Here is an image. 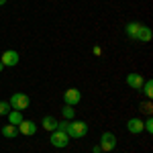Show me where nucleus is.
I'll use <instances>...</instances> for the list:
<instances>
[{"label": "nucleus", "mask_w": 153, "mask_h": 153, "mask_svg": "<svg viewBox=\"0 0 153 153\" xmlns=\"http://www.w3.org/2000/svg\"><path fill=\"white\" fill-rule=\"evenodd\" d=\"M100 153H108V151H100Z\"/></svg>", "instance_id": "5701e85b"}, {"label": "nucleus", "mask_w": 153, "mask_h": 153, "mask_svg": "<svg viewBox=\"0 0 153 153\" xmlns=\"http://www.w3.org/2000/svg\"><path fill=\"white\" fill-rule=\"evenodd\" d=\"M65 133H68L70 139H82L84 135L88 133V123H84V120H71V123H68Z\"/></svg>", "instance_id": "f257e3e1"}, {"label": "nucleus", "mask_w": 153, "mask_h": 153, "mask_svg": "<svg viewBox=\"0 0 153 153\" xmlns=\"http://www.w3.org/2000/svg\"><path fill=\"white\" fill-rule=\"evenodd\" d=\"M137 39H139V41H151V29L145 27V25H141V29H139V33H137Z\"/></svg>", "instance_id": "ddd939ff"}, {"label": "nucleus", "mask_w": 153, "mask_h": 153, "mask_svg": "<svg viewBox=\"0 0 153 153\" xmlns=\"http://www.w3.org/2000/svg\"><path fill=\"white\" fill-rule=\"evenodd\" d=\"M143 131H147V133H153V120H151V117L147 118V123H143Z\"/></svg>", "instance_id": "6ab92c4d"}, {"label": "nucleus", "mask_w": 153, "mask_h": 153, "mask_svg": "<svg viewBox=\"0 0 153 153\" xmlns=\"http://www.w3.org/2000/svg\"><path fill=\"white\" fill-rule=\"evenodd\" d=\"M16 129H19V133H23V135H27V137H31V135H35V133H37V125L33 123V120H25V118H23V123H21Z\"/></svg>", "instance_id": "6e6552de"}, {"label": "nucleus", "mask_w": 153, "mask_h": 153, "mask_svg": "<svg viewBox=\"0 0 153 153\" xmlns=\"http://www.w3.org/2000/svg\"><path fill=\"white\" fill-rule=\"evenodd\" d=\"M127 129H129V133H133V135L141 133V131H143V120H141V118H129Z\"/></svg>", "instance_id": "1a4fd4ad"}, {"label": "nucleus", "mask_w": 153, "mask_h": 153, "mask_svg": "<svg viewBox=\"0 0 153 153\" xmlns=\"http://www.w3.org/2000/svg\"><path fill=\"white\" fill-rule=\"evenodd\" d=\"M139 108H141V112H143V114L151 117V112H153V104H151V100H143L141 104H139Z\"/></svg>", "instance_id": "dca6fc26"}, {"label": "nucleus", "mask_w": 153, "mask_h": 153, "mask_svg": "<svg viewBox=\"0 0 153 153\" xmlns=\"http://www.w3.org/2000/svg\"><path fill=\"white\" fill-rule=\"evenodd\" d=\"M102 151V149H100V145H94V147H92V153H100Z\"/></svg>", "instance_id": "aec40b11"}, {"label": "nucleus", "mask_w": 153, "mask_h": 153, "mask_svg": "<svg viewBox=\"0 0 153 153\" xmlns=\"http://www.w3.org/2000/svg\"><path fill=\"white\" fill-rule=\"evenodd\" d=\"M43 129L53 133V131L57 129V118L55 117H43Z\"/></svg>", "instance_id": "f8f14e48"}, {"label": "nucleus", "mask_w": 153, "mask_h": 153, "mask_svg": "<svg viewBox=\"0 0 153 153\" xmlns=\"http://www.w3.org/2000/svg\"><path fill=\"white\" fill-rule=\"evenodd\" d=\"M8 112H10V104L2 100V102H0V117H4V114H8Z\"/></svg>", "instance_id": "a211bd4d"}, {"label": "nucleus", "mask_w": 153, "mask_h": 153, "mask_svg": "<svg viewBox=\"0 0 153 153\" xmlns=\"http://www.w3.org/2000/svg\"><path fill=\"white\" fill-rule=\"evenodd\" d=\"M139 29H141V23H129L125 27V33H127V37H131V39H137Z\"/></svg>", "instance_id": "9b49d317"}, {"label": "nucleus", "mask_w": 153, "mask_h": 153, "mask_svg": "<svg viewBox=\"0 0 153 153\" xmlns=\"http://www.w3.org/2000/svg\"><path fill=\"white\" fill-rule=\"evenodd\" d=\"M10 108H14V110H25V108H29V104H31V100H29V96L23 94V92H16V94L10 96Z\"/></svg>", "instance_id": "f03ea898"}, {"label": "nucleus", "mask_w": 153, "mask_h": 153, "mask_svg": "<svg viewBox=\"0 0 153 153\" xmlns=\"http://www.w3.org/2000/svg\"><path fill=\"white\" fill-rule=\"evenodd\" d=\"M80 100H82V92H80L78 88H70V90H65V94H63V102H65L68 106H76Z\"/></svg>", "instance_id": "39448f33"}, {"label": "nucleus", "mask_w": 153, "mask_h": 153, "mask_svg": "<svg viewBox=\"0 0 153 153\" xmlns=\"http://www.w3.org/2000/svg\"><path fill=\"white\" fill-rule=\"evenodd\" d=\"M0 61H2V65L6 68H14L16 63H19V53L16 51H12V49H8V51H4L2 53V57H0Z\"/></svg>", "instance_id": "423d86ee"}, {"label": "nucleus", "mask_w": 153, "mask_h": 153, "mask_svg": "<svg viewBox=\"0 0 153 153\" xmlns=\"http://www.w3.org/2000/svg\"><path fill=\"white\" fill-rule=\"evenodd\" d=\"M51 145H53V147H57V149L68 147V145H70V137H68V133L55 129L53 133H51Z\"/></svg>", "instance_id": "7ed1b4c3"}, {"label": "nucleus", "mask_w": 153, "mask_h": 153, "mask_svg": "<svg viewBox=\"0 0 153 153\" xmlns=\"http://www.w3.org/2000/svg\"><path fill=\"white\" fill-rule=\"evenodd\" d=\"M114 147H117V137H114L112 133H108V131L102 133V137H100V149L110 153Z\"/></svg>", "instance_id": "20e7f679"}, {"label": "nucleus", "mask_w": 153, "mask_h": 153, "mask_svg": "<svg viewBox=\"0 0 153 153\" xmlns=\"http://www.w3.org/2000/svg\"><path fill=\"white\" fill-rule=\"evenodd\" d=\"M6 117H8V123H10V125L19 127V125L23 123V110H10Z\"/></svg>", "instance_id": "9d476101"}, {"label": "nucleus", "mask_w": 153, "mask_h": 153, "mask_svg": "<svg viewBox=\"0 0 153 153\" xmlns=\"http://www.w3.org/2000/svg\"><path fill=\"white\" fill-rule=\"evenodd\" d=\"M2 70H4V65H2V61H0V71H2Z\"/></svg>", "instance_id": "4be33fe9"}, {"label": "nucleus", "mask_w": 153, "mask_h": 153, "mask_svg": "<svg viewBox=\"0 0 153 153\" xmlns=\"http://www.w3.org/2000/svg\"><path fill=\"white\" fill-rule=\"evenodd\" d=\"M125 80H127V84H129L133 90H141V88H143V82H145V78H143L141 74H129Z\"/></svg>", "instance_id": "0eeeda50"}, {"label": "nucleus", "mask_w": 153, "mask_h": 153, "mask_svg": "<svg viewBox=\"0 0 153 153\" xmlns=\"http://www.w3.org/2000/svg\"><path fill=\"white\" fill-rule=\"evenodd\" d=\"M61 112H63V117L68 118V120H70V118H74V114H76V110H74V106H63V110H61Z\"/></svg>", "instance_id": "f3484780"}, {"label": "nucleus", "mask_w": 153, "mask_h": 153, "mask_svg": "<svg viewBox=\"0 0 153 153\" xmlns=\"http://www.w3.org/2000/svg\"><path fill=\"white\" fill-rule=\"evenodd\" d=\"M141 90H143V94L147 96V100H151V98H153V82H151V80H145Z\"/></svg>", "instance_id": "2eb2a0df"}, {"label": "nucleus", "mask_w": 153, "mask_h": 153, "mask_svg": "<svg viewBox=\"0 0 153 153\" xmlns=\"http://www.w3.org/2000/svg\"><path fill=\"white\" fill-rule=\"evenodd\" d=\"M16 133H19V129L14 127V125H6V127H2V137H6V139H12V137H16Z\"/></svg>", "instance_id": "4468645a"}, {"label": "nucleus", "mask_w": 153, "mask_h": 153, "mask_svg": "<svg viewBox=\"0 0 153 153\" xmlns=\"http://www.w3.org/2000/svg\"><path fill=\"white\" fill-rule=\"evenodd\" d=\"M2 4H6V0H0V6H2Z\"/></svg>", "instance_id": "412c9836"}]
</instances>
